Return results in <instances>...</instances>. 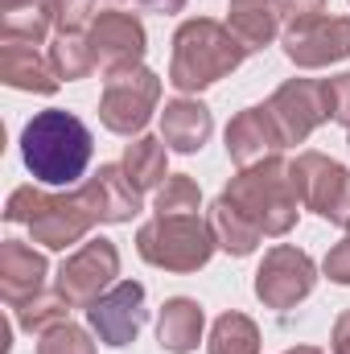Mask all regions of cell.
Wrapping results in <instances>:
<instances>
[{
  "label": "cell",
  "instance_id": "13",
  "mask_svg": "<svg viewBox=\"0 0 350 354\" xmlns=\"http://www.w3.org/2000/svg\"><path fill=\"white\" fill-rule=\"evenodd\" d=\"M284 145H305L326 120H330V99H326V79H288L272 91L268 99Z\"/></svg>",
  "mask_w": 350,
  "mask_h": 354
},
{
  "label": "cell",
  "instance_id": "27",
  "mask_svg": "<svg viewBox=\"0 0 350 354\" xmlns=\"http://www.w3.org/2000/svg\"><path fill=\"white\" fill-rule=\"evenodd\" d=\"M37 354H95V342H91V334L83 326L62 322V326H54L50 334L37 338Z\"/></svg>",
  "mask_w": 350,
  "mask_h": 354
},
{
  "label": "cell",
  "instance_id": "1",
  "mask_svg": "<svg viewBox=\"0 0 350 354\" xmlns=\"http://www.w3.org/2000/svg\"><path fill=\"white\" fill-rule=\"evenodd\" d=\"M91 128L75 111L46 107L21 128V161L42 185H79L91 165Z\"/></svg>",
  "mask_w": 350,
  "mask_h": 354
},
{
  "label": "cell",
  "instance_id": "29",
  "mask_svg": "<svg viewBox=\"0 0 350 354\" xmlns=\"http://www.w3.org/2000/svg\"><path fill=\"white\" fill-rule=\"evenodd\" d=\"M326 99H330V120H338L350 132V71L326 79Z\"/></svg>",
  "mask_w": 350,
  "mask_h": 354
},
{
  "label": "cell",
  "instance_id": "5",
  "mask_svg": "<svg viewBox=\"0 0 350 354\" xmlns=\"http://www.w3.org/2000/svg\"><path fill=\"white\" fill-rule=\"evenodd\" d=\"M219 239L202 214H157L136 231V252L140 260L165 272H198L210 264Z\"/></svg>",
  "mask_w": 350,
  "mask_h": 354
},
{
  "label": "cell",
  "instance_id": "10",
  "mask_svg": "<svg viewBox=\"0 0 350 354\" xmlns=\"http://www.w3.org/2000/svg\"><path fill=\"white\" fill-rule=\"evenodd\" d=\"M280 46H284V58H288L297 71L334 66V62L350 58V17L317 12V17L293 21V25H284Z\"/></svg>",
  "mask_w": 350,
  "mask_h": 354
},
{
  "label": "cell",
  "instance_id": "33",
  "mask_svg": "<svg viewBox=\"0 0 350 354\" xmlns=\"http://www.w3.org/2000/svg\"><path fill=\"white\" fill-rule=\"evenodd\" d=\"M330 351H334V354H350V309H342V313H338V322H334Z\"/></svg>",
  "mask_w": 350,
  "mask_h": 354
},
{
  "label": "cell",
  "instance_id": "7",
  "mask_svg": "<svg viewBox=\"0 0 350 354\" xmlns=\"http://www.w3.org/2000/svg\"><path fill=\"white\" fill-rule=\"evenodd\" d=\"M288 174L297 185V198L305 210H313L317 218L334 223V227H350V169L338 165L326 153H297V161H288Z\"/></svg>",
  "mask_w": 350,
  "mask_h": 354
},
{
  "label": "cell",
  "instance_id": "4",
  "mask_svg": "<svg viewBox=\"0 0 350 354\" xmlns=\"http://www.w3.org/2000/svg\"><path fill=\"white\" fill-rule=\"evenodd\" d=\"M223 198L260 231L268 239H280L297 227V214L305 210L301 198H297V185H293V174H288V161L276 153L268 161H256L248 169L227 181Z\"/></svg>",
  "mask_w": 350,
  "mask_h": 354
},
{
  "label": "cell",
  "instance_id": "34",
  "mask_svg": "<svg viewBox=\"0 0 350 354\" xmlns=\"http://www.w3.org/2000/svg\"><path fill=\"white\" fill-rule=\"evenodd\" d=\"M50 0H4L0 12H17V8H46Z\"/></svg>",
  "mask_w": 350,
  "mask_h": 354
},
{
  "label": "cell",
  "instance_id": "3",
  "mask_svg": "<svg viewBox=\"0 0 350 354\" xmlns=\"http://www.w3.org/2000/svg\"><path fill=\"white\" fill-rule=\"evenodd\" d=\"M4 218L29 227L33 243H42L46 252H66L75 243H87L95 218L87 189H71V194H50L37 185H17L4 202Z\"/></svg>",
  "mask_w": 350,
  "mask_h": 354
},
{
  "label": "cell",
  "instance_id": "11",
  "mask_svg": "<svg viewBox=\"0 0 350 354\" xmlns=\"http://www.w3.org/2000/svg\"><path fill=\"white\" fill-rule=\"evenodd\" d=\"M87 41H91V54H95V66L103 75L140 66L145 54H149V33H145L140 17L136 12H124V8L99 12L87 29Z\"/></svg>",
  "mask_w": 350,
  "mask_h": 354
},
{
  "label": "cell",
  "instance_id": "24",
  "mask_svg": "<svg viewBox=\"0 0 350 354\" xmlns=\"http://www.w3.org/2000/svg\"><path fill=\"white\" fill-rule=\"evenodd\" d=\"M46 50H50V62H54V71H58L62 83H79V79H87V75L99 71L87 33H54V41Z\"/></svg>",
  "mask_w": 350,
  "mask_h": 354
},
{
  "label": "cell",
  "instance_id": "25",
  "mask_svg": "<svg viewBox=\"0 0 350 354\" xmlns=\"http://www.w3.org/2000/svg\"><path fill=\"white\" fill-rule=\"evenodd\" d=\"M71 313V305L58 297V292H42V297H33V301H25L21 309H17V326L25 330V334H33V338H42V334H50L54 326H62V322H71L66 317Z\"/></svg>",
  "mask_w": 350,
  "mask_h": 354
},
{
  "label": "cell",
  "instance_id": "19",
  "mask_svg": "<svg viewBox=\"0 0 350 354\" xmlns=\"http://www.w3.org/2000/svg\"><path fill=\"white\" fill-rule=\"evenodd\" d=\"M202 330H206V309L194 297H169L161 305V317H157V342H161V351H169V354L198 351Z\"/></svg>",
  "mask_w": 350,
  "mask_h": 354
},
{
  "label": "cell",
  "instance_id": "26",
  "mask_svg": "<svg viewBox=\"0 0 350 354\" xmlns=\"http://www.w3.org/2000/svg\"><path fill=\"white\" fill-rule=\"evenodd\" d=\"M198 206H202V189L190 174H169L153 198L157 214H198Z\"/></svg>",
  "mask_w": 350,
  "mask_h": 354
},
{
  "label": "cell",
  "instance_id": "28",
  "mask_svg": "<svg viewBox=\"0 0 350 354\" xmlns=\"http://www.w3.org/2000/svg\"><path fill=\"white\" fill-rule=\"evenodd\" d=\"M54 33H83L95 21V0H50Z\"/></svg>",
  "mask_w": 350,
  "mask_h": 354
},
{
  "label": "cell",
  "instance_id": "37",
  "mask_svg": "<svg viewBox=\"0 0 350 354\" xmlns=\"http://www.w3.org/2000/svg\"><path fill=\"white\" fill-rule=\"evenodd\" d=\"M347 145H350V132H347Z\"/></svg>",
  "mask_w": 350,
  "mask_h": 354
},
{
  "label": "cell",
  "instance_id": "20",
  "mask_svg": "<svg viewBox=\"0 0 350 354\" xmlns=\"http://www.w3.org/2000/svg\"><path fill=\"white\" fill-rule=\"evenodd\" d=\"M227 25L243 41V50L256 54V50H268L284 33V8L280 4H231Z\"/></svg>",
  "mask_w": 350,
  "mask_h": 354
},
{
  "label": "cell",
  "instance_id": "23",
  "mask_svg": "<svg viewBox=\"0 0 350 354\" xmlns=\"http://www.w3.org/2000/svg\"><path fill=\"white\" fill-rule=\"evenodd\" d=\"M206 351L210 354H260V326L248 313L227 309L223 317H214Z\"/></svg>",
  "mask_w": 350,
  "mask_h": 354
},
{
  "label": "cell",
  "instance_id": "35",
  "mask_svg": "<svg viewBox=\"0 0 350 354\" xmlns=\"http://www.w3.org/2000/svg\"><path fill=\"white\" fill-rule=\"evenodd\" d=\"M284 354H326V351H317V346H293V351H284Z\"/></svg>",
  "mask_w": 350,
  "mask_h": 354
},
{
  "label": "cell",
  "instance_id": "15",
  "mask_svg": "<svg viewBox=\"0 0 350 354\" xmlns=\"http://www.w3.org/2000/svg\"><path fill=\"white\" fill-rule=\"evenodd\" d=\"M46 276H50L46 252H37L25 239H4L0 243V297H4L8 309H21L25 301L42 297Z\"/></svg>",
  "mask_w": 350,
  "mask_h": 354
},
{
  "label": "cell",
  "instance_id": "18",
  "mask_svg": "<svg viewBox=\"0 0 350 354\" xmlns=\"http://www.w3.org/2000/svg\"><path fill=\"white\" fill-rule=\"evenodd\" d=\"M210 132H214V115H210V107L202 99L181 95V99L165 103V111H161V140L174 153H185V157L198 153L210 140Z\"/></svg>",
  "mask_w": 350,
  "mask_h": 354
},
{
  "label": "cell",
  "instance_id": "30",
  "mask_svg": "<svg viewBox=\"0 0 350 354\" xmlns=\"http://www.w3.org/2000/svg\"><path fill=\"white\" fill-rule=\"evenodd\" d=\"M322 268H326V276H330L334 284H350V227H347V235L326 252Z\"/></svg>",
  "mask_w": 350,
  "mask_h": 354
},
{
  "label": "cell",
  "instance_id": "22",
  "mask_svg": "<svg viewBox=\"0 0 350 354\" xmlns=\"http://www.w3.org/2000/svg\"><path fill=\"white\" fill-rule=\"evenodd\" d=\"M120 165L128 169V177L140 189H161L165 177H169V145L161 136H136L124 149V161Z\"/></svg>",
  "mask_w": 350,
  "mask_h": 354
},
{
  "label": "cell",
  "instance_id": "14",
  "mask_svg": "<svg viewBox=\"0 0 350 354\" xmlns=\"http://www.w3.org/2000/svg\"><path fill=\"white\" fill-rule=\"evenodd\" d=\"M227 157L239 165V169H248V165H256V161H268V157H276L280 149H288L284 145V132H280V124H276V115H272V107L268 103H256V107H243L231 124H227Z\"/></svg>",
  "mask_w": 350,
  "mask_h": 354
},
{
  "label": "cell",
  "instance_id": "16",
  "mask_svg": "<svg viewBox=\"0 0 350 354\" xmlns=\"http://www.w3.org/2000/svg\"><path fill=\"white\" fill-rule=\"evenodd\" d=\"M0 83L12 91H29V95H54L62 87L50 50H42L37 41H17V37H0Z\"/></svg>",
  "mask_w": 350,
  "mask_h": 354
},
{
  "label": "cell",
  "instance_id": "12",
  "mask_svg": "<svg viewBox=\"0 0 350 354\" xmlns=\"http://www.w3.org/2000/svg\"><path fill=\"white\" fill-rule=\"evenodd\" d=\"M149 309H145V284L140 280H120L111 284L95 305L87 309V326L95 330V338L111 351L132 346L136 334L145 330Z\"/></svg>",
  "mask_w": 350,
  "mask_h": 354
},
{
  "label": "cell",
  "instance_id": "32",
  "mask_svg": "<svg viewBox=\"0 0 350 354\" xmlns=\"http://www.w3.org/2000/svg\"><path fill=\"white\" fill-rule=\"evenodd\" d=\"M111 4H132V8H145V12H161V17H174L185 8V0H111Z\"/></svg>",
  "mask_w": 350,
  "mask_h": 354
},
{
  "label": "cell",
  "instance_id": "17",
  "mask_svg": "<svg viewBox=\"0 0 350 354\" xmlns=\"http://www.w3.org/2000/svg\"><path fill=\"white\" fill-rule=\"evenodd\" d=\"M83 189H87L91 206H95V218L99 223H132L136 214H140V198H145V189L128 177L124 165H99V174L87 177L83 181Z\"/></svg>",
  "mask_w": 350,
  "mask_h": 354
},
{
  "label": "cell",
  "instance_id": "21",
  "mask_svg": "<svg viewBox=\"0 0 350 354\" xmlns=\"http://www.w3.org/2000/svg\"><path fill=\"white\" fill-rule=\"evenodd\" d=\"M210 231H214V239H219V248L227 252V256H235V260H243V256H252L256 248L264 243V235L219 194L214 198V206H210Z\"/></svg>",
  "mask_w": 350,
  "mask_h": 354
},
{
  "label": "cell",
  "instance_id": "2",
  "mask_svg": "<svg viewBox=\"0 0 350 354\" xmlns=\"http://www.w3.org/2000/svg\"><path fill=\"white\" fill-rule=\"evenodd\" d=\"M243 58H248V50L231 33V25H223L214 17H190L174 33L169 83L181 95H198V91L214 87L219 79L235 75L243 66Z\"/></svg>",
  "mask_w": 350,
  "mask_h": 354
},
{
  "label": "cell",
  "instance_id": "8",
  "mask_svg": "<svg viewBox=\"0 0 350 354\" xmlns=\"http://www.w3.org/2000/svg\"><path fill=\"white\" fill-rule=\"evenodd\" d=\"M120 276V248L103 235L87 239L79 252H71L62 268H58V280H54V292L71 305V309H91Z\"/></svg>",
  "mask_w": 350,
  "mask_h": 354
},
{
  "label": "cell",
  "instance_id": "36",
  "mask_svg": "<svg viewBox=\"0 0 350 354\" xmlns=\"http://www.w3.org/2000/svg\"><path fill=\"white\" fill-rule=\"evenodd\" d=\"M231 4H280L284 8V0H231Z\"/></svg>",
  "mask_w": 350,
  "mask_h": 354
},
{
  "label": "cell",
  "instance_id": "6",
  "mask_svg": "<svg viewBox=\"0 0 350 354\" xmlns=\"http://www.w3.org/2000/svg\"><path fill=\"white\" fill-rule=\"evenodd\" d=\"M161 103V79L149 66H128L116 75H103L99 95V124L116 136H140Z\"/></svg>",
  "mask_w": 350,
  "mask_h": 354
},
{
  "label": "cell",
  "instance_id": "9",
  "mask_svg": "<svg viewBox=\"0 0 350 354\" xmlns=\"http://www.w3.org/2000/svg\"><path fill=\"white\" fill-rule=\"evenodd\" d=\"M313 284H317V268L309 260V252L293 243L268 248L256 268V297L264 301V309H276V313L297 309L313 292Z\"/></svg>",
  "mask_w": 350,
  "mask_h": 354
},
{
  "label": "cell",
  "instance_id": "31",
  "mask_svg": "<svg viewBox=\"0 0 350 354\" xmlns=\"http://www.w3.org/2000/svg\"><path fill=\"white\" fill-rule=\"evenodd\" d=\"M317 12H326V0H284V25L317 17Z\"/></svg>",
  "mask_w": 350,
  "mask_h": 354
},
{
  "label": "cell",
  "instance_id": "38",
  "mask_svg": "<svg viewBox=\"0 0 350 354\" xmlns=\"http://www.w3.org/2000/svg\"><path fill=\"white\" fill-rule=\"evenodd\" d=\"M347 4H350V0H347Z\"/></svg>",
  "mask_w": 350,
  "mask_h": 354
}]
</instances>
